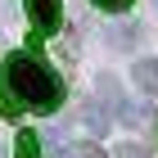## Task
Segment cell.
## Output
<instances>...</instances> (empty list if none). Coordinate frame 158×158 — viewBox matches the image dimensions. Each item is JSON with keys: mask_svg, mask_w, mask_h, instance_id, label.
I'll use <instances>...</instances> for the list:
<instances>
[{"mask_svg": "<svg viewBox=\"0 0 158 158\" xmlns=\"http://www.w3.org/2000/svg\"><path fill=\"white\" fill-rule=\"evenodd\" d=\"M59 158H63V154H59Z\"/></svg>", "mask_w": 158, "mask_h": 158, "instance_id": "cell-12", "label": "cell"}, {"mask_svg": "<svg viewBox=\"0 0 158 158\" xmlns=\"http://www.w3.org/2000/svg\"><path fill=\"white\" fill-rule=\"evenodd\" d=\"M90 5H99V9H109V14H118V9H127L131 0H90Z\"/></svg>", "mask_w": 158, "mask_h": 158, "instance_id": "cell-10", "label": "cell"}, {"mask_svg": "<svg viewBox=\"0 0 158 158\" xmlns=\"http://www.w3.org/2000/svg\"><path fill=\"white\" fill-rule=\"evenodd\" d=\"M18 104H23V99H18V95H14V90H9V86H0V118H18V113H23V109H18Z\"/></svg>", "mask_w": 158, "mask_h": 158, "instance_id": "cell-7", "label": "cell"}, {"mask_svg": "<svg viewBox=\"0 0 158 158\" xmlns=\"http://www.w3.org/2000/svg\"><path fill=\"white\" fill-rule=\"evenodd\" d=\"M77 158H104V149L95 140H86V145H77Z\"/></svg>", "mask_w": 158, "mask_h": 158, "instance_id": "cell-9", "label": "cell"}, {"mask_svg": "<svg viewBox=\"0 0 158 158\" xmlns=\"http://www.w3.org/2000/svg\"><path fill=\"white\" fill-rule=\"evenodd\" d=\"M118 158H149V149L131 140V145H122V149H118Z\"/></svg>", "mask_w": 158, "mask_h": 158, "instance_id": "cell-8", "label": "cell"}, {"mask_svg": "<svg viewBox=\"0 0 158 158\" xmlns=\"http://www.w3.org/2000/svg\"><path fill=\"white\" fill-rule=\"evenodd\" d=\"M104 36H109V45H113V50H135L145 32H140V23H113Z\"/></svg>", "mask_w": 158, "mask_h": 158, "instance_id": "cell-4", "label": "cell"}, {"mask_svg": "<svg viewBox=\"0 0 158 158\" xmlns=\"http://www.w3.org/2000/svg\"><path fill=\"white\" fill-rule=\"evenodd\" d=\"M14 158H41V140L32 131H18V140H14Z\"/></svg>", "mask_w": 158, "mask_h": 158, "instance_id": "cell-6", "label": "cell"}, {"mask_svg": "<svg viewBox=\"0 0 158 158\" xmlns=\"http://www.w3.org/2000/svg\"><path fill=\"white\" fill-rule=\"evenodd\" d=\"M135 81L149 95H158V59H135Z\"/></svg>", "mask_w": 158, "mask_h": 158, "instance_id": "cell-5", "label": "cell"}, {"mask_svg": "<svg viewBox=\"0 0 158 158\" xmlns=\"http://www.w3.org/2000/svg\"><path fill=\"white\" fill-rule=\"evenodd\" d=\"M27 14H32V23H36L41 36L59 32V23H63V5L59 0H27Z\"/></svg>", "mask_w": 158, "mask_h": 158, "instance_id": "cell-3", "label": "cell"}, {"mask_svg": "<svg viewBox=\"0 0 158 158\" xmlns=\"http://www.w3.org/2000/svg\"><path fill=\"white\" fill-rule=\"evenodd\" d=\"M0 158H5V145H0Z\"/></svg>", "mask_w": 158, "mask_h": 158, "instance_id": "cell-11", "label": "cell"}, {"mask_svg": "<svg viewBox=\"0 0 158 158\" xmlns=\"http://www.w3.org/2000/svg\"><path fill=\"white\" fill-rule=\"evenodd\" d=\"M99 95H104V99L113 104V109H118V122H127V127H140V122L149 118V113L140 109V104H131V99H127V95L118 90V81H113V77H99Z\"/></svg>", "mask_w": 158, "mask_h": 158, "instance_id": "cell-2", "label": "cell"}, {"mask_svg": "<svg viewBox=\"0 0 158 158\" xmlns=\"http://www.w3.org/2000/svg\"><path fill=\"white\" fill-rule=\"evenodd\" d=\"M5 86L36 113H54L63 104V81L50 73L36 54H27V50H14L5 59Z\"/></svg>", "mask_w": 158, "mask_h": 158, "instance_id": "cell-1", "label": "cell"}]
</instances>
